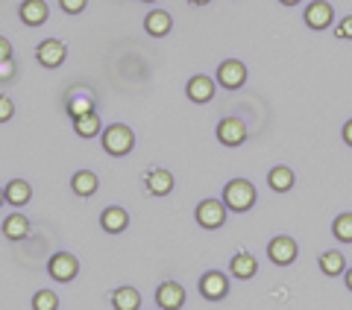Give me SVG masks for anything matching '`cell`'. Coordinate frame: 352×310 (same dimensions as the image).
Instances as JSON below:
<instances>
[{"mask_svg":"<svg viewBox=\"0 0 352 310\" xmlns=\"http://www.w3.org/2000/svg\"><path fill=\"white\" fill-rule=\"evenodd\" d=\"M144 29L150 36H168L173 29V18L170 12H164V9H153V12L144 18Z\"/></svg>","mask_w":352,"mask_h":310,"instance_id":"e0dca14e","label":"cell"},{"mask_svg":"<svg viewBox=\"0 0 352 310\" xmlns=\"http://www.w3.org/2000/svg\"><path fill=\"white\" fill-rule=\"evenodd\" d=\"M156 305H159L162 310H176V307H182V305H185V290H182V284L164 281L159 290H156Z\"/></svg>","mask_w":352,"mask_h":310,"instance_id":"8fae6325","label":"cell"},{"mask_svg":"<svg viewBox=\"0 0 352 310\" xmlns=\"http://www.w3.org/2000/svg\"><path fill=\"white\" fill-rule=\"evenodd\" d=\"M344 141L352 147V120H346V123H344Z\"/></svg>","mask_w":352,"mask_h":310,"instance_id":"d6a6232c","label":"cell"},{"mask_svg":"<svg viewBox=\"0 0 352 310\" xmlns=\"http://www.w3.org/2000/svg\"><path fill=\"white\" fill-rule=\"evenodd\" d=\"M147 191L153 196H168L173 191V176L168 170H150L147 173Z\"/></svg>","mask_w":352,"mask_h":310,"instance_id":"d6986e66","label":"cell"},{"mask_svg":"<svg viewBox=\"0 0 352 310\" xmlns=\"http://www.w3.org/2000/svg\"><path fill=\"white\" fill-rule=\"evenodd\" d=\"M332 235L340 243H352V214H338L332 223Z\"/></svg>","mask_w":352,"mask_h":310,"instance_id":"484cf974","label":"cell"},{"mask_svg":"<svg viewBox=\"0 0 352 310\" xmlns=\"http://www.w3.org/2000/svg\"><path fill=\"white\" fill-rule=\"evenodd\" d=\"M144 3H156V0H144Z\"/></svg>","mask_w":352,"mask_h":310,"instance_id":"74e56055","label":"cell"},{"mask_svg":"<svg viewBox=\"0 0 352 310\" xmlns=\"http://www.w3.org/2000/svg\"><path fill=\"white\" fill-rule=\"evenodd\" d=\"M229 272H232L235 278H241V281H250L252 275L258 272V261L252 258L250 252H238L232 258V263H229Z\"/></svg>","mask_w":352,"mask_h":310,"instance_id":"9a60e30c","label":"cell"},{"mask_svg":"<svg viewBox=\"0 0 352 310\" xmlns=\"http://www.w3.org/2000/svg\"><path fill=\"white\" fill-rule=\"evenodd\" d=\"M223 202H226L229 211L244 214V211H250V208L256 205V187H252V182H247V179L226 182V187H223Z\"/></svg>","mask_w":352,"mask_h":310,"instance_id":"6da1fadb","label":"cell"},{"mask_svg":"<svg viewBox=\"0 0 352 310\" xmlns=\"http://www.w3.org/2000/svg\"><path fill=\"white\" fill-rule=\"evenodd\" d=\"M294 170L291 167H273L270 173H267V184L273 187L276 193H288L291 187H294Z\"/></svg>","mask_w":352,"mask_h":310,"instance_id":"603a6c76","label":"cell"},{"mask_svg":"<svg viewBox=\"0 0 352 310\" xmlns=\"http://www.w3.org/2000/svg\"><path fill=\"white\" fill-rule=\"evenodd\" d=\"M3 235L9 240H24L30 235V219L24 214H9L3 219Z\"/></svg>","mask_w":352,"mask_h":310,"instance_id":"7402d4cb","label":"cell"},{"mask_svg":"<svg viewBox=\"0 0 352 310\" xmlns=\"http://www.w3.org/2000/svg\"><path fill=\"white\" fill-rule=\"evenodd\" d=\"M85 3H88V0H59V6H62V9H65V12H68V15L82 12V9H85Z\"/></svg>","mask_w":352,"mask_h":310,"instance_id":"f1b7e54d","label":"cell"},{"mask_svg":"<svg viewBox=\"0 0 352 310\" xmlns=\"http://www.w3.org/2000/svg\"><path fill=\"white\" fill-rule=\"evenodd\" d=\"M320 270L323 275H329V278H338L340 272H346V258H344V252H323L320 254Z\"/></svg>","mask_w":352,"mask_h":310,"instance_id":"44dd1931","label":"cell"},{"mask_svg":"<svg viewBox=\"0 0 352 310\" xmlns=\"http://www.w3.org/2000/svg\"><path fill=\"white\" fill-rule=\"evenodd\" d=\"M94 112V94L88 88H74L68 94V115L76 120L82 115H91Z\"/></svg>","mask_w":352,"mask_h":310,"instance_id":"4fadbf2b","label":"cell"},{"mask_svg":"<svg viewBox=\"0 0 352 310\" xmlns=\"http://www.w3.org/2000/svg\"><path fill=\"white\" fill-rule=\"evenodd\" d=\"M100 141H103V150L109 155L120 158V155H126L132 147H135V132H132L129 126H124V123H112V126H106Z\"/></svg>","mask_w":352,"mask_h":310,"instance_id":"7a4b0ae2","label":"cell"},{"mask_svg":"<svg viewBox=\"0 0 352 310\" xmlns=\"http://www.w3.org/2000/svg\"><path fill=\"white\" fill-rule=\"evenodd\" d=\"M6 202V187H0V205Z\"/></svg>","mask_w":352,"mask_h":310,"instance_id":"d590c367","label":"cell"},{"mask_svg":"<svg viewBox=\"0 0 352 310\" xmlns=\"http://www.w3.org/2000/svg\"><path fill=\"white\" fill-rule=\"evenodd\" d=\"M12 115H15V103H12V97H0V123L12 120Z\"/></svg>","mask_w":352,"mask_h":310,"instance_id":"83f0119b","label":"cell"},{"mask_svg":"<svg viewBox=\"0 0 352 310\" xmlns=\"http://www.w3.org/2000/svg\"><path fill=\"white\" fill-rule=\"evenodd\" d=\"M112 305H115V310H138L141 296H138L135 287H118L115 296H112Z\"/></svg>","mask_w":352,"mask_h":310,"instance_id":"cb8c5ba5","label":"cell"},{"mask_svg":"<svg viewBox=\"0 0 352 310\" xmlns=\"http://www.w3.org/2000/svg\"><path fill=\"white\" fill-rule=\"evenodd\" d=\"M296 254H300V246H296L294 237H273L267 246V258L276 263V267H288V263L296 261Z\"/></svg>","mask_w":352,"mask_h":310,"instance_id":"8992f818","label":"cell"},{"mask_svg":"<svg viewBox=\"0 0 352 310\" xmlns=\"http://www.w3.org/2000/svg\"><path fill=\"white\" fill-rule=\"evenodd\" d=\"M279 3H285V6H296L300 0H279Z\"/></svg>","mask_w":352,"mask_h":310,"instance_id":"8d00e7d4","label":"cell"},{"mask_svg":"<svg viewBox=\"0 0 352 310\" xmlns=\"http://www.w3.org/2000/svg\"><path fill=\"white\" fill-rule=\"evenodd\" d=\"M188 3H194V6H206V3H212V0H188Z\"/></svg>","mask_w":352,"mask_h":310,"instance_id":"e575fe53","label":"cell"},{"mask_svg":"<svg viewBox=\"0 0 352 310\" xmlns=\"http://www.w3.org/2000/svg\"><path fill=\"white\" fill-rule=\"evenodd\" d=\"M217 91V85L212 76H203V73H197L188 80V99H194V103H208V99L214 97Z\"/></svg>","mask_w":352,"mask_h":310,"instance_id":"5bb4252c","label":"cell"},{"mask_svg":"<svg viewBox=\"0 0 352 310\" xmlns=\"http://www.w3.org/2000/svg\"><path fill=\"white\" fill-rule=\"evenodd\" d=\"M71 187H74L76 196H94L100 182H97V176L91 170H76L74 179H71Z\"/></svg>","mask_w":352,"mask_h":310,"instance_id":"ac0fdd59","label":"cell"},{"mask_svg":"<svg viewBox=\"0 0 352 310\" xmlns=\"http://www.w3.org/2000/svg\"><path fill=\"white\" fill-rule=\"evenodd\" d=\"M217 141L223 143V147H241V143L247 141V126L244 120L238 117H223L217 123Z\"/></svg>","mask_w":352,"mask_h":310,"instance_id":"52a82bcc","label":"cell"},{"mask_svg":"<svg viewBox=\"0 0 352 310\" xmlns=\"http://www.w3.org/2000/svg\"><path fill=\"white\" fill-rule=\"evenodd\" d=\"M36 56L38 62L44 64V68H62L65 64V56H68V47L59 41V38H47V41H41L38 44V50H36Z\"/></svg>","mask_w":352,"mask_h":310,"instance_id":"ba28073f","label":"cell"},{"mask_svg":"<svg viewBox=\"0 0 352 310\" xmlns=\"http://www.w3.org/2000/svg\"><path fill=\"white\" fill-rule=\"evenodd\" d=\"M18 15L21 21H24L27 27H41V24H47V15H50V9L44 0H24L18 9Z\"/></svg>","mask_w":352,"mask_h":310,"instance_id":"7c38bea8","label":"cell"},{"mask_svg":"<svg viewBox=\"0 0 352 310\" xmlns=\"http://www.w3.org/2000/svg\"><path fill=\"white\" fill-rule=\"evenodd\" d=\"M197 223L208 231L226 226V202H220V199H206V202H200L197 205Z\"/></svg>","mask_w":352,"mask_h":310,"instance_id":"277c9868","label":"cell"},{"mask_svg":"<svg viewBox=\"0 0 352 310\" xmlns=\"http://www.w3.org/2000/svg\"><path fill=\"white\" fill-rule=\"evenodd\" d=\"M32 199V187H30V182H24V179H12L6 184V202L9 205H15V208H21V205H27Z\"/></svg>","mask_w":352,"mask_h":310,"instance_id":"ffe728a7","label":"cell"},{"mask_svg":"<svg viewBox=\"0 0 352 310\" xmlns=\"http://www.w3.org/2000/svg\"><path fill=\"white\" fill-rule=\"evenodd\" d=\"M100 226H103V231H109V235H120V231L129 226V214L124 211V208L112 205L100 214Z\"/></svg>","mask_w":352,"mask_h":310,"instance_id":"2e32d148","label":"cell"},{"mask_svg":"<svg viewBox=\"0 0 352 310\" xmlns=\"http://www.w3.org/2000/svg\"><path fill=\"white\" fill-rule=\"evenodd\" d=\"M47 272H50L53 281L68 284V281L76 278V272H80V261H76L71 252H56V254H53V258L47 261Z\"/></svg>","mask_w":352,"mask_h":310,"instance_id":"3957f363","label":"cell"},{"mask_svg":"<svg viewBox=\"0 0 352 310\" xmlns=\"http://www.w3.org/2000/svg\"><path fill=\"white\" fill-rule=\"evenodd\" d=\"M12 76H15V62L12 59H3V62H0V82L12 80Z\"/></svg>","mask_w":352,"mask_h":310,"instance_id":"f546056e","label":"cell"},{"mask_svg":"<svg viewBox=\"0 0 352 310\" xmlns=\"http://www.w3.org/2000/svg\"><path fill=\"white\" fill-rule=\"evenodd\" d=\"M32 310H59V296L50 290H41L32 298Z\"/></svg>","mask_w":352,"mask_h":310,"instance_id":"4316f807","label":"cell"},{"mask_svg":"<svg viewBox=\"0 0 352 310\" xmlns=\"http://www.w3.org/2000/svg\"><path fill=\"white\" fill-rule=\"evenodd\" d=\"M74 132L80 138H94V135H100V117H97L94 112L91 115H82V117H76L74 120Z\"/></svg>","mask_w":352,"mask_h":310,"instance_id":"d4e9b609","label":"cell"},{"mask_svg":"<svg viewBox=\"0 0 352 310\" xmlns=\"http://www.w3.org/2000/svg\"><path fill=\"white\" fill-rule=\"evenodd\" d=\"M335 36H338V38H352V15L340 21L338 29H335Z\"/></svg>","mask_w":352,"mask_h":310,"instance_id":"4dcf8cb0","label":"cell"},{"mask_svg":"<svg viewBox=\"0 0 352 310\" xmlns=\"http://www.w3.org/2000/svg\"><path fill=\"white\" fill-rule=\"evenodd\" d=\"M332 21H335V9L326 0H314V3L305 6V24L311 29H329Z\"/></svg>","mask_w":352,"mask_h":310,"instance_id":"30bf717a","label":"cell"},{"mask_svg":"<svg viewBox=\"0 0 352 310\" xmlns=\"http://www.w3.org/2000/svg\"><path fill=\"white\" fill-rule=\"evenodd\" d=\"M200 293L208 298V302H220V298H226V293H229V278L217 270L206 272L200 278Z\"/></svg>","mask_w":352,"mask_h":310,"instance_id":"9c48e42d","label":"cell"},{"mask_svg":"<svg viewBox=\"0 0 352 310\" xmlns=\"http://www.w3.org/2000/svg\"><path fill=\"white\" fill-rule=\"evenodd\" d=\"M247 82V64L238 59H229L217 68V85H223L226 91H238Z\"/></svg>","mask_w":352,"mask_h":310,"instance_id":"5b68a950","label":"cell"},{"mask_svg":"<svg viewBox=\"0 0 352 310\" xmlns=\"http://www.w3.org/2000/svg\"><path fill=\"white\" fill-rule=\"evenodd\" d=\"M344 278H346V290L352 293V270H346V272H344Z\"/></svg>","mask_w":352,"mask_h":310,"instance_id":"836d02e7","label":"cell"},{"mask_svg":"<svg viewBox=\"0 0 352 310\" xmlns=\"http://www.w3.org/2000/svg\"><path fill=\"white\" fill-rule=\"evenodd\" d=\"M3 59H12V41L0 36V62H3Z\"/></svg>","mask_w":352,"mask_h":310,"instance_id":"1f68e13d","label":"cell"}]
</instances>
